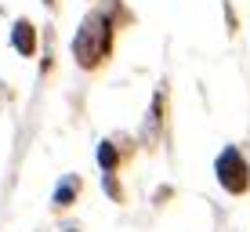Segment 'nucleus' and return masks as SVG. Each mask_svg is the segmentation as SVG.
Segmentation results:
<instances>
[{
    "mask_svg": "<svg viewBox=\"0 0 250 232\" xmlns=\"http://www.w3.org/2000/svg\"><path fill=\"white\" fill-rule=\"evenodd\" d=\"M109 51V19L105 15H87L80 25V33H76V40H73V55L80 58V65L83 69H94L98 65V58Z\"/></svg>",
    "mask_w": 250,
    "mask_h": 232,
    "instance_id": "obj_1",
    "label": "nucleus"
},
{
    "mask_svg": "<svg viewBox=\"0 0 250 232\" xmlns=\"http://www.w3.org/2000/svg\"><path fill=\"white\" fill-rule=\"evenodd\" d=\"M218 182L225 185L229 192H247L250 170H247V163H243V156H239L236 149H225L218 156Z\"/></svg>",
    "mask_w": 250,
    "mask_h": 232,
    "instance_id": "obj_2",
    "label": "nucleus"
},
{
    "mask_svg": "<svg viewBox=\"0 0 250 232\" xmlns=\"http://www.w3.org/2000/svg\"><path fill=\"white\" fill-rule=\"evenodd\" d=\"M11 40H15V47L22 51V55H33L37 51V37H33V25L29 22H15V33H11Z\"/></svg>",
    "mask_w": 250,
    "mask_h": 232,
    "instance_id": "obj_3",
    "label": "nucleus"
},
{
    "mask_svg": "<svg viewBox=\"0 0 250 232\" xmlns=\"http://www.w3.org/2000/svg\"><path fill=\"white\" fill-rule=\"evenodd\" d=\"M76 192H80V178H76V174H65L62 185H58V192H55V203H58V207H69Z\"/></svg>",
    "mask_w": 250,
    "mask_h": 232,
    "instance_id": "obj_4",
    "label": "nucleus"
},
{
    "mask_svg": "<svg viewBox=\"0 0 250 232\" xmlns=\"http://www.w3.org/2000/svg\"><path fill=\"white\" fill-rule=\"evenodd\" d=\"M98 163L105 167V174H113V167H116V149H113L109 142H102V145H98Z\"/></svg>",
    "mask_w": 250,
    "mask_h": 232,
    "instance_id": "obj_5",
    "label": "nucleus"
},
{
    "mask_svg": "<svg viewBox=\"0 0 250 232\" xmlns=\"http://www.w3.org/2000/svg\"><path fill=\"white\" fill-rule=\"evenodd\" d=\"M65 232H76V229H65Z\"/></svg>",
    "mask_w": 250,
    "mask_h": 232,
    "instance_id": "obj_6",
    "label": "nucleus"
}]
</instances>
